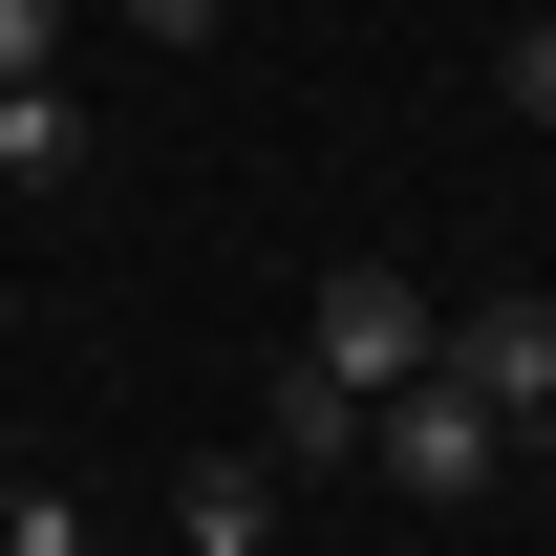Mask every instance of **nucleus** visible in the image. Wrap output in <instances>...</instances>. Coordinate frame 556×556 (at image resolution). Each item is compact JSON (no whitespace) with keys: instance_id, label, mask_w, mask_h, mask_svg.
Returning a JSON list of instances; mask_svg holds the SVG:
<instances>
[{"instance_id":"nucleus-1","label":"nucleus","mask_w":556,"mask_h":556,"mask_svg":"<svg viewBox=\"0 0 556 556\" xmlns=\"http://www.w3.org/2000/svg\"><path fill=\"white\" fill-rule=\"evenodd\" d=\"M300 364H321L343 407H386V386H428V364H450V300H428L407 257H343L321 300H300Z\"/></svg>"},{"instance_id":"nucleus-2","label":"nucleus","mask_w":556,"mask_h":556,"mask_svg":"<svg viewBox=\"0 0 556 556\" xmlns=\"http://www.w3.org/2000/svg\"><path fill=\"white\" fill-rule=\"evenodd\" d=\"M364 471H407L428 514H471V492L514 471V428H492L471 386H450V364H428V386H386V407H364Z\"/></svg>"},{"instance_id":"nucleus-3","label":"nucleus","mask_w":556,"mask_h":556,"mask_svg":"<svg viewBox=\"0 0 556 556\" xmlns=\"http://www.w3.org/2000/svg\"><path fill=\"white\" fill-rule=\"evenodd\" d=\"M450 386L535 450V428H556V300H450Z\"/></svg>"},{"instance_id":"nucleus-4","label":"nucleus","mask_w":556,"mask_h":556,"mask_svg":"<svg viewBox=\"0 0 556 556\" xmlns=\"http://www.w3.org/2000/svg\"><path fill=\"white\" fill-rule=\"evenodd\" d=\"M172 556H278V471L257 450H193L172 471Z\"/></svg>"},{"instance_id":"nucleus-5","label":"nucleus","mask_w":556,"mask_h":556,"mask_svg":"<svg viewBox=\"0 0 556 556\" xmlns=\"http://www.w3.org/2000/svg\"><path fill=\"white\" fill-rule=\"evenodd\" d=\"M257 471H278V492H300V471H364V407L321 386V364H278V386H257Z\"/></svg>"},{"instance_id":"nucleus-6","label":"nucleus","mask_w":556,"mask_h":556,"mask_svg":"<svg viewBox=\"0 0 556 556\" xmlns=\"http://www.w3.org/2000/svg\"><path fill=\"white\" fill-rule=\"evenodd\" d=\"M0 193H86V108H65V65L0 86Z\"/></svg>"},{"instance_id":"nucleus-7","label":"nucleus","mask_w":556,"mask_h":556,"mask_svg":"<svg viewBox=\"0 0 556 556\" xmlns=\"http://www.w3.org/2000/svg\"><path fill=\"white\" fill-rule=\"evenodd\" d=\"M0 556H108V535H86V492H43V471H0Z\"/></svg>"},{"instance_id":"nucleus-8","label":"nucleus","mask_w":556,"mask_h":556,"mask_svg":"<svg viewBox=\"0 0 556 556\" xmlns=\"http://www.w3.org/2000/svg\"><path fill=\"white\" fill-rule=\"evenodd\" d=\"M492 86H514V108H535V129H556V0H535V22H514V43H492Z\"/></svg>"},{"instance_id":"nucleus-9","label":"nucleus","mask_w":556,"mask_h":556,"mask_svg":"<svg viewBox=\"0 0 556 556\" xmlns=\"http://www.w3.org/2000/svg\"><path fill=\"white\" fill-rule=\"evenodd\" d=\"M65 65V0H0V86H43Z\"/></svg>"},{"instance_id":"nucleus-10","label":"nucleus","mask_w":556,"mask_h":556,"mask_svg":"<svg viewBox=\"0 0 556 556\" xmlns=\"http://www.w3.org/2000/svg\"><path fill=\"white\" fill-rule=\"evenodd\" d=\"M129 43H172V65H193V43H214V0H129Z\"/></svg>"}]
</instances>
